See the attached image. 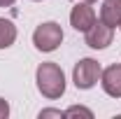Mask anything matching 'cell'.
Returning <instances> with one entry per match:
<instances>
[{
    "instance_id": "cell-1",
    "label": "cell",
    "mask_w": 121,
    "mask_h": 119,
    "mask_svg": "<svg viewBox=\"0 0 121 119\" xmlns=\"http://www.w3.org/2000/svg\"><path fill=\"white\" fill-rule=\"evenodd\" d=\"M37 89L47 98H60L65 91V75L56 63H42L37 68Z\"/></svg>"
},
{
    "instance_id": "cell-2",
    "label": "cell",
    "mask_w": 121,
    "mask_h": 119,
    "mask_svg": "<svg viewBox=\"0 0 121 119\" xmlns=\"http://www.w3.org/2000/svg\"><path fill=\"white\" fill-rule=\"evenodd\" d=\"M60 42H63V30L56 21H47L42 26H37L33 33V45L40 51H54L58 49Z\"/></svg>"
},
{
    "instance_id": "cell-3",
    "label": "cell",
    "mask_w": 121,
    "mask_h": 119,
    "mask_svg": "<svg viewBox=\"0 0 121 119\" xmlns=\"http://www.w3.org/2000/svg\"><path fill=\"white\" fill-rule=\"evenodd\" d=\"M100 63L93 59H82L79 63L75 65V70H72V79H75V87L77 89H91L98 79H100Z\"/></svg>"
},
{
    "instance_id": "cell-4",
    "label": "cell",
    "mask_w": 121,
    "mask_h": 119,
    "mask_svg": "<svg viewBox=\"0 0 121 119\" xmlns=\"http://www.w3.org/2000/svg\"><path fill=\"white\" fill-rule=\"evenodd\" d=\"M112 37H114V28L103 21H95L86 30V45L91 49H105L107 45H112Z\"/></svg>"
},
{
    "instance_id": "cell-5",
    "label": "cell",
    "mask_w": 121,
    "mask_h": 119,
    "mask_svg": "<svg viewBox=\"0 0 121 119\" xmlns=\"http://www.w3.org/2000/svg\"><path fill=\"white\" fill-rule=\"evenodd\" d=\"M70 23H72L75 30L86 33V30L95 23V12H93V7H91L89 2H79L77 7H72V12H70Z\"/></svg>"
},
{
    "instance_id": "cell-6",
    "label": "cell",
    "mask_w": 121,
    "mask_h": 119,
    "mask_svg": "<svg viewBox=\"0 0 121 119\" xmlns=\"http://www.w3.org/2000/svg\"><path fill=\"white\" fill-rule=\"evenodd\" d=\"M100 79H103L100 84H103L107 96L121 98V65H109L107 70H103Z\"/></svg>"
},
{
    "instance_id": "cell-7",
    "label": "cell",
    "mask_w": 121,
    "mask_h": 119,
    "mask_svg": "<svg viewBox=\"0 0 121 119\" xmlns=\"http://www.w3.org/2000/svg\"><path fill=\"white\" fill-rule=\"evenodd\" d=\"M100 21L117 28L121 26V0H105L100 7Z\"/></svg>"
},
{
    "instance_id": "cell-8",
    "label": "cell",
    "mask_w": 121,
    "mask_h": 119,
    "mask_svg": "<svg viewBox=\"0 0 121 119\" xmlns=\"http://www.w3.org/2000/svg\"><path fill=\"white\" fill-rule=\"evenodd\" d=\"M16 40V26L9 19H0V49L12 47Z\"/></svg>"
},
{
    "instance_id": "cell-9",
    "label": "cell",
    "mask_w": 121,
    "mask_h": 119,
    "mask_svg": "<svg viewBox=\"0 0 121 119\" xmlns=\"http://www.w3.org/2000/svg\"><path fill=\"white\" fill-rule=\"evenodd\" d=\"M63 117H86V119H91V117H93V112H91V110H86V107L75 105V107H68V110L63 112Z\"/></svg>"
},
{
    "instance_id": "cell-10",
    "label": "cell",
    "mask_w": 121,
    "mask_h": 119,
    "mask_svg": "<svg viewBox=\"0 0 121 119\" xmlns=\"http://www.w3.org/2000/svg\"><path fill=\"white\" fill-rule=\"evenodd\" d=\"M7 114H9V105H7V101L0 98V119H5Z\"/></svg>"
},
{
    "instance_id": "cell-11",
    "label": "cell",
    "mask_w": 121,
    "mask_h": 119,
    "mask_svg": "<svg viewBox=\"0 0 121 119\" xmlns=\"http://www.w3.org/2000/svg\"><path fill=\"white\" fill-rule=\"evenodd\" d=\"M40 117H63V112L60 110H42Z\"/></svg>"
},
{
    "instance_id": "cell-12",
    "label": "cell",
    "mask_w": 121,
    "mask_h": 119,
    "mask_svg": "<svg viewBox=\"0 0 121 119\" xmlns=\"http://www.w3.org/2000/svg\"><path fill=\"white\" fill-rule=\"evenodd\" d=\"M16 0H0V7H9V5H14Z\"/></svg>"
},
{
    "instance_id": "cell-13",
    "label": "cell",
    "mask_w": 121,
    "mask_h": 119,
    "mask_svg": "<svg viewBox=\"0 0 121 119\" xmlns=\"http://www.w3.org/2000/svg\"><path fill=\"white\" fill-rule=\"evenodd\" d=\"M84 2H89V5H91V2H95V0H84Z\"/></svg>"
}]
</instances>
